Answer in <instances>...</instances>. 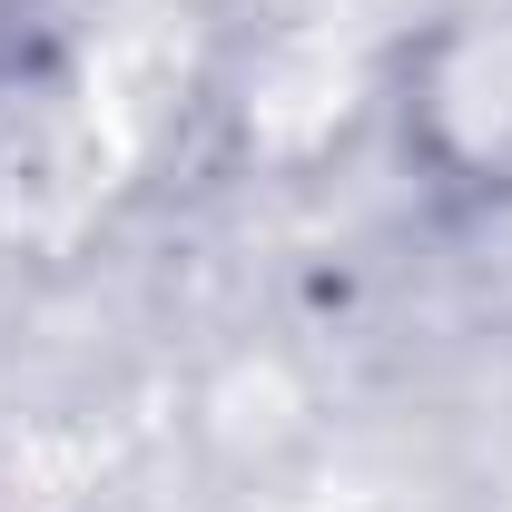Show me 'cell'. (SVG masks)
<instances>
[{
  "instance_id": "obj_1",
  "label": "cell",
  "mask_w": 512,
  "mask_h": 512,
  "mask_svg": "<svg viewBox=\"0 0 512 512\" xmlns=\"http://www.w3.org/2000/svg\"><path fill=\"white\" fill-rule=\"evenodd\" d=\"M394 158L453 217L512 207V0H444L384 79Z\"/></svg>"
}]
</instances>
